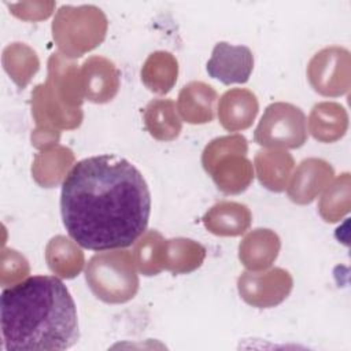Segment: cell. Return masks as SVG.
I'll return each instance as SVG.
<instances>
[{
  "mask_svg": "<svg viewBox=\"0 0 351 351\" xmlns=\"http://www.w3.org/2000/svg\"><path fill=\"white\" fill-rule=\"evenodd\" d=\"M60 213L78 245L92 251L125 248L147 230L151 193L140 170L125 158L89 156L67 173Z\"/></svg>",
  "mask_w": 351,
  "mask_h": 351,
  "instance_id": "obj_1",
  "label": "cell"
},
{
  "mask_svg": "<svg viewBox=\"0 0 351 351\" xmlns=\"http://www.w3.org/2000/svg\"><path fill=\"white\" fill-rule=\"evenodd\" d=\"M0 313L7 351H60L80 339L75 303L55 276H32L5 288Z\"/></svg>",
  "mask_w": 351,
  "mask_h": 351,
  "instance_id": "obj_2",
  "label": "cell"
},
{
  "mask_svg": "<svg viewBox=\"0 0 351 351\" xmlns=\"http://www.w3.org/2000/svg\"><path fill=\"white\" fill-rule=\"evenodd\" d=\"M133 255L128 251L95 255L85 270L86 281L93 293L104 302H126L137 291V276Z\"/></svg>",
  "mask_w": 351,
  "mask_h": 351,
  "instance_id": "obj_3",
  "label": "cell"
},
{
  "mask_svg": "<svg viewBox=\"0 0 351 351\" xmlns=\"http://www.w3.org/2000/svg\"><path fill=\"white\" fill-rule=\"evenodd\" d=\"M307 137L306 117L300 108L288 103L270 104L258 128L254 138L263 147L299 148Z\"/></svg>",
  "mask_w": 351,
  "mask_h": 351,
  "instance_id": "obj_4",
  "label": "cell"
},
{
  "mask_svg": "<svg viewBox=\"0 0 351 351\" xmlns=\"http://www.w3.org/2000/svg\"><path fill=\"white\" fill-rule=\"evenodd\" d=\"M254 69V55L245 45H232L225 41L215 44L206 70L208 75L225 85L244 84Z\"/></svg>",
  "mask_w": 351,
  "mask_h": 351,
  "instance_id": "obj_5",
  "label": "cell"
},
{
  "mask_svg": "<svg viewBox=\"0 0 351 351\" xmlns=\"http://www.w3.org/2000/svg\"><path fill=\"white\" fill-rule=\"evenodd\" d=\"M258 112V101L254 93L245 89H232L219 101V122L230 132L248 128Z\"/></svg>",
  "mask_w": 351,
  "mask_h": 351,
  "instance_id": "obj_6",
  "label": "cell"
},
{
  "mask_svg": "<svg viewBox=\"0 0 351 351\" xmlns=\"http://www.w3.org/2000/svg\"><path fill=\"white\" fill-rule=\"evenodd\" d=\"M206 228L218 236H239L247 230L251 214L247 206L234 202L215 204L203 217Z\"/></svg>",
  "mask_w": 351,
  "mask_h": 351,
  "instance_id": "obj_7",
  "label": "cell"
},
{
  "mask_svg": "<svg viewBox=\"0 0 351 351\" xmlns=\"http://www.w3.org/2000/svg\"><path fill=\"white\" fill-rule=\"evenodd\" d=\"M280 248V240L269 229H256L240 244V259L251 270H261L271 265Z\"/></svg>",
  "mask_w": 351,
  "mask_h": 351,
  "instance_id": "obj_8",
  "label": "cell"
},
{
  "mask_svg": "<svg viewBox=\"0 0 351 351\" xmlns=\"http://www.w3.org/2000/svg\"><path fill=\"white\" fill-rule=\"evenodd\" d=\"M239 155L240 154H232L223 158L221 162H217L210 171L218 188L225 193L243 192L254 177L250 160H247L243 154L241 156Z\"/></svg>",
  "mask_w": 351,
  "mask_h": 351,
  "instance_id": "obj_9",
  "label": "cell"
},
{
  "mask_svg": "<svg viewBox=\"0 0 351 351\" xmlns=\"http://www.w3.org/2000/svg\"><path fill=\"white\" fill-rule=\"evenodd\" d=\"M217 99L215 90L202 84L199 100H196V82H191L182 88L178 97V107L182 118L189 123L210 122L214 117L213 104Z\"/></svg>",
  "mask_w": 351,
  "mask_h": 351,
  "instance_id": "obj_10",
  "label": "cell"
},
{
  "mask_svg": "<svg viewBox=\"0 0 351 351\" xmlns=\"http://www.w3.org/2000/svg\"><path fill=\"white\" fill-rule=\"evenodd\" d=\"M171 100H154L145 108V126L158 140H173L180 134L181 122Z\"/></svg>",
  "mask_w": 351,
  "mask_h": 351,
  "instance_id": "obj_11",
  "label": "cell"
},
{
  "mask_svg": "<svg viewBox=\"0 0 351 351\" xmlns=\"http://www.w3.org/2000/svg\"><path fill=\"white\" fill-rule=\"evenodd\" d=\"M163 254H165V240L162 236L151 230L140 239L134 245L133 261L136 262L138 270L145 276L158 274L163 267Z\"/></svg>",
  "mask_w": 351,
  "mask_h": 351,
  "instance_id": "obj_12",
  "label": "cell"
},
{
  "mask_svg": "<svg viewBox=\"0 0 351 351\" xmlns=\"http://www.w3.org/2000/svg\"><path fill=\"white\" fill-rule=\"evenodd\" d=\"M204 248L189 240L184 254H180L178 240L165 241V254H163V267L173 273H188L199 267L204 259Z\"/></svg>",
  "mask_w": 351,
  "mask_h": 351,
  "instance_id": "obj_13",
  "label": "cell"
},
{
  "mask_svg": "<svg viewBox=\"0 0 351 351\" xmlns=\"http://www.w3.org/2000/svg\"><path fill=\"white\" fill-rule=\"evenodd\" d=\"M255 163L258 169V177L266 188L276 192H280L285 188L287 178L293 167V160L291 155H288L287 152H277L274 163L276 166H270L261 155V152H258Z\"/></svg>",
  "mask_w": 351,
  "mask_h": 351,
  "instance_id": "obj_14",
  "label": "cell"
},
{
  "mask_svg": "<svg viewBox=\"0 0 351 351\" xmlns=\"http://www.w3.org/2000/svg\"><path fill=\"white\" fill-rule=\"evenodd\" d=\"M160 56V69H159V60H158V52L151 53V56L147 59L144 69L141 71L143 80L145 84H148L156 74L160 75L159 78V92L158 93H166L171 89L174 81L177 80V60L167 53V52H159Z\"/></svg>",
  "mask_w": 351,
  "mask_h": 351,
  "instance_id": "obj_15",
  "label": "cell"
},
{
  "mask_svg": "<svg viewBox=\"0 0 351 351\" xmlns=\"http://www.w3.org/2000/svg\"><path fill=\"white\" fill-rule=\"evenodd\" d=\"M247 152V141L243 136H226V137H219L215 138L214 141H211L204 152H203V166L206 169V171L208 173L213 167V165L215 163V160L218 158H223L225 155H230V154H245Z\"/></svg>",
  "mask_w": 351,
  "mask_h": 351,
  "instance_id": "obj_16",
  "label": "cell"
}]
</instances>
